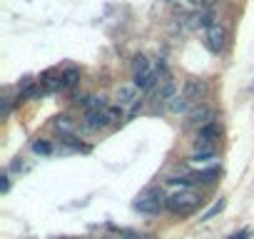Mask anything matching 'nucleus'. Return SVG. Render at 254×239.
<instances>
[{
	"mask_svg": "<svg viewBox=\"0 0 254 239\" xmlns=\"http://www.w3.org/2000/svg\"><path fill=\"white\" fill-rule=\"evenodd\" d=\"M202 202H204V199H202V194H199L197 189H192V187H180V189H175V192L167 194V212L175 214V217H187V214H192Z\"/></svg>",
	"mask_w": 254,
	"mask_h": 239,
	"instance_id": "1",
	"label": "nucleus"
},
{
	"mask_svg": "<svg viewBox=\"0 0 254 239\" xmlns=\"http://www.w3.org/2000/svg\"><path fill=\"white\" fill-rule=\"evenodd\" d=\"M132 209L140 212V214H147V217H157L162 212H167V194L162 187H150L145 189L135 202H132Z\"/></svg>",
	"mask_w": 254,
	"mask_h": 239,
	"instance_id": "2",
	"label": "nucleus"
},
{
	"mask_svg": "<svg viewBox=\"0 0 254 239\" xmlns=\"http://www.w3.org/2000/svg\"><path fill=\"white\" fill-rule=\"evenodd\" d=\"M219 142H222V125L217 122H209L204 127L197 130L194 135V142H192V150L194 152H217L219 150Z\"/></svg>",
	"mask_w": 254,
	"mask_h": 239,
	"instance_id": "3",
	"label": "nucleus"
},
{
	"mask_svg": "<svg viewBox=\"0 0 254 239\" xmlns=\"http://www.w3.org/2000/svg\"><path fill=\"white\" fill-rule=\"evenodd\" d=\"M217 120V107L209 105V102H202V105H194L187 115H185V127L187 130H199L209 122Z\"/></svg>",
	"mask_w": 254,
	"mask_h": 239,
	"instance_id": "4",
	"label": "nucleus"
},
{
	"mask_svg": "<svg viewBox=\"0 0 254 239\" xmlns=\"http://www.w3.org/2000/svg\"><path fill=\"white\" fill-rule=\"evenodd\" d=\"M115 105L125 107V110H137L142 105L140 100V90L135 87V82H125L115 90Z\"/></svg>",
	"mask_w": 254,
	"mask_h": 239,
	"instance_id": "5",
	"label": "nucleus"
},
{
	"mask_svg": "<svg viewBox=\"0 0 254 239\" xmlns=\"http://www.w3.org/2000/svg\"><path fill=\"white\" fill-rule=\"evenodd\" d=\"M204 45H207L212 53H222V50L227 48V28H224L219 20L204 30Z\"/></svg>",
	"mask_w": 254,
	"mask_h": 239,
	"instance_id": "6",
	"label": "nucleus"
},
{
	"mask_svg": "<svg viewBox=\"0 0 254 239\" xmlns=\"http://www.w3.org/2000/svg\"><path fill=\"white\" fill-rule=\"evenodd\" d=\"M207 92H209L207 82H204V80H197V77H190V80H185V85H182V95L190 100L192 107H194V105H202L204 97H207Z\"/></svg>",
	"mask_w": 254,
	"mask_h": 239,
	"instance_id": "7",
	"label": "nucleus"
},
{
	"mask_svg": "<svg viewBox=\"0 0 254 239\" xmlns=\"http://www.w3.org/2000/svg\"><path fill=\"white\" fill-rule=\"evenodd\" d=\"M105 127H110L105 110L102 112H82V117H80V132H100Z\"/></svg>",
	"mask_w": 254,
	"mask_h": 239,
	"instance_id": "8",
	"label": "nucleus"
},
{
	"mask_svg": "<svg viewBox=\"0 0 254 239\" xmlns=\"http://www.w3.org/2000/svg\"><path fill=\"white\" fill-rule=\"evenodd\" d=\"M53 130L60 135V140L63 137H72L75 132H80V122L72 120L70 115H58V117H53Z\"/></svg>",
	"mask_w": 254,
	"mask_h": 239,
	"instance_id": "9",
	"label": "nucleus"
},
{
	"mask_svg": "<svg viewBox=\"0 0 254 239\" xmlns=\"http://www.w3.org/2000/svg\"><path fill=\"white\" fill-rule=\"evenodd\" d=\"M40 87H43V95L63 92V72H58V70L43 72V75H40Z\"/></svg>",
	"mask_w": 254,
	"mask_h": 239,
	"instance_id": "10",
	"label": "nucleus"
},
{
	"mask_svg": "<svg viewBox=\"0 0 254 239\" xmlns=\"http://www.w3.org/2000/svg\"><path fill=\"white\" fill-rule=\"evenodd\" d=\"M77 105L82 107V112H102V110L110 107L105 95H85V97L77 100Z\"/></svg>",
	"mask_w": 254,
	"mask_h": 239,
	"instance_id": "11",
	"label": "nucleus"
},
{
	"mask_svg": "<svg viewBox=\"0 0 254 239\" xmlns=\"http://www.w3.org/2000/svg\"><path fill=\"white\" fill-rule=\"evenodd\" d=\"M180 95V90H177V82L172 80V77H162V82L157 85V90H155V97L160 100V102H170V100H175Z\"/></svg>",
	"mask_w": 254,
	"mask_h": 239,
	"instance_id": "12",
	"label": "nucleus"
},
{
	"mask_svg": "<svg viewBox=\"0 0 254 239\" xmlns=\"http://www.w3.org/2000/svg\"><path fill=\"white\" fill-rule=\"evenodd\" d=\"M38 95H43L40 80H25V82H23V87L18 90V102H28V100H35Z\"/></svg>",
	"mask_w": 254,
	"mask_h": 239,
	"instance_id": "13",
	"label": "nucleus"
},
{
	"mask_svg": "<svg viewBox=\"0 0 254 239\" xmlns=\"http://www.w3.org/2000/svg\"><path fill=\"white\" fill-rule=\"evenodd\" d=\"M80 77H82L80 67H75V65L65 67V70H63V92H70V90H75V87L80 85Z\"/></svg>",
	"mask_w": 254,
	"mask_h": 239,
	"instance_id": "14",
	"label": "nucleus"
},
{
	"mask_svg": "<svg viewBox=\"0 0 254 239\" xmlns=\"http://www.w3.org/2000/svg\"><path fill=\"white\" fill-rule=\"evenodd\" d=\"M190 110H192V105H190V100H187L182 92H180L175 100L167 102V112H172V115H187Z\"/></svg>",
	"mask_w": 254,
	"mask_h": 239,
	"instance_id": "15",
	"label": "nucleus"
},
{
	"mask_svg": "<svg viewBox=\"0 0 254 239\" xmlns=\"http://www.w3.org/2000/svg\"><path fill=\"white\" fill-rule=\"evenodd\" d=\"M30 150H33L35 155H40V157L55 155V145H53L50 140H45V137H35V140L30 142Z\"/></svg>",
	"mask_w": 254,
	"mask_h": 239,
	"instance_id": "16",
	"label": "nucleus"
},
{
	"mask_svg": "<svg viewBox=\"0 0 254 239\" xmlns=\"http://www.w3.org/2000/svg\"><path fill=\"white\" fill-rule=\"evenodd\" d=\"M150 70H152V62L147 60V55L137 53L132 58V75H142V72H150Z\"/></svg>",
	"mask_w": 254,
	"mask_h": 239,
	"instance_id": "17",
	"label": "nucleus"
},
{
	"mask_svg": "<svg viewBox=\"0 0 254 239\" xmlns=\"http://www.w3.org/2000/svg\"><path fill=\"white\" fill-rule=\"evenodd\" d=\"M105 115H107V122L110 125H117V122H122V120H125V107L110 102V107L105 110Z\"/></svg>",
	"mask_w": 254,
	"mask_h": 239,
	"instance_id": "18",
	"label": "nucleus"
},
{
	"mask_svg": "<svg viewBox=\"0 0 254 239\" xmlns=\"http://www.w3.org/2000/svg\"><path fill=\"white\" fill-rule=\"evenodd\" d=\"M192 165H209V162H214L217 160V152H190V157H187Z\"/></svg>",
	"mask_w": 254,
	"mask_h": 239,
	"instance_id": "19",
	"label": "nucleus"
},
{
	"mask_svg": "<svg viewBox=\"0 0 254 239\" xmlns=\"http://www.w3.org/2000/svg\"><path fill=\"white\" fill-rule=\"evenodd\" d=\"M217 177H219V170H217V167H212V170H202V172L194 175V179L202 182V184H212Z\"/></svg>",
	"mask_w": 254,
	"mask_h": 239,
	"instance_id": "20",
	"label": "nucleus"
},
{
	"mask_svg": "<svg viewBox=\"0 0 254 239\" xmlns=\"http://www.w3.org/2000/svg\"><path fill=\"white\" fill-rule=\"evenodd\" d=\"M224 207H227V199H219V202H214V204H212V207H209V209H207L202 217H199V222H209V219H212L214 214H219Z\"/></svg>",
	"mask_w": 254,
	"mask_h": 239,
	"instance_id": "21",
	"label": "nucleus"
},
{
	"mask_svg": "<svg viewBox=\"0 0 254 239\" xmlns=\"http://www.w3.org/2000/svg\"><path fill=\"white\" fill-rule=\"evenodd\" d=\"M10 110H13V100L10 97H0V117L8 120L10 117Z\"/></svg>",
	"mask_w": 254,
	"mask_h": 239,
	"instance_id": "22",
	"label": "nucleus"
},
{
	"mask_svg": "<svg viewBox=\"0 0 254 239\" xmlns=\"http://www.w3.org/2000/svg\"><path fill=\"white\" fill-rule=\"evenodd\" d=\"M0 192H3V194L10 192V177H8V172H3V177H0Z\"/></svg>",
	"mask_w": 254,
	"mask_h": 239,
	"instance_id": "23",
	"label": "nucleus"
},
{
	"mask_svg": "<svg viewBox=\"0 0 254 239\" xmlns=\"http://www.w3.org/2000/svg\"><path fill=\"white\" fill-rule=\"evenodd\" d=\"M229 239H249V232H247V229H242V232H237V234H232Z\"/></svg>",
	"mask_w": 254,
	"mask_h": 239,
	"instance_id": "24",
	"label": "nucleus"
}]
</instances>
